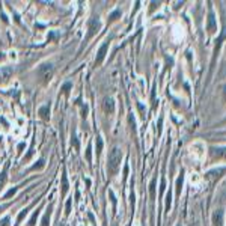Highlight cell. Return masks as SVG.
Returning <instances> with one entry per match:
<instances>
[{
    "label": "cell",
    "instance_id": "cell-16",
    "mask_svg": "<svg viewBox=\"0 0 226 226\" xmlns=\"http://www.w3.org/2000/svg\"><path fill=\"white\" fill-rule=\"evenodd\" d=\"M6 179H8V176H6V170H3L2 173H0V190H2V189L5 187Z\"/></svg>",
    "mask_w": 226,
    "mask_h": 226
},
{
    "label": "cell",
    "instance_id": "cell-10",
    "mask_svg": "<svg viewBox=\"0 0 226 226\" xmlns=\"http://www.w3.org/2000/svg\"><path fill=\"white\" fill-rule=\"evenodd\" d=\"M213 155L216 158H226V148H213Z\"/></svg>",
    "mask_w": 226,
    "mask_h": 226
},
{
    "label": "cell",
    "instance_id": "cell-26",
    "mask_svg": "<svg viewBox=\"0 0 226 226\" xmlns=\"http://www.w3.org/2000/svg\"><path fill=\"white\" fill-rule=\"evenodd\" d=\"M11 225V217H5L3 220H0V226H9Z\"/></svg>",
    "mask_w": 226,
    "mask_h": 226
},
{
    "label": "cell",
    "instance_id": "cell-28",
    "mask_svg": "<svg viewBox=\"0 0 226 226\" xmlns=\"http://www.w3.org/2000/svg\"><path fill=\"white\" fill-rule=\"evenodd\" d=\"M71 143L76 146V149H79V140H77V137H76V134H73V137H71Z\"/></svg>",
    "mask_w": 226,
    "mask_h": 226
},
{
    "label": "cell",
    "instance_id": "cell-29",
    "mask_svg": "<svg viewBox=\"0 0 226 226\" xmlns=\"http://www.w3.org/2000/svg\"><path fill=\"white\" fill-rule=\"evenodd\" d=\"M57 36H59V33H57V32H50V35H48V41H51V39L57 38Z\"/></svg>",
    "mask_w": 226,
    "mask_h": 226
},
{
    "label": "cell",
    "instance_id": "cell-4",
    "mask_svg": "<svg viewBox=\"0 0 226 226\" xmlns=\"http://www.w3.org/2000/svg\"><path fill=\"white\" fill-rule=\"evenodd\" d=\"M109 41H106L101 47H100V50H98V53H97V59H95V66H100L101 63H103V60H104V57H106V54H107V50H109Z\"/></svg>",
    "mask_w": 226,
    "mask_h": 226
},
{
    "label": "cell",
    "instance_id": "cell-20",
    "mask_svg": "<svg viewBox=\"0 0 226 226\" xmlns=\"http://www.w3.org/2000/svg\"><path fill=\"white\" fill-rule=\"evenodd\" d=\"M11 74H12V68H6V70H2V77H3V80H8Z\"/></svg>",
    "mask_w": 226,
    "mask_h": 226
},
{
    "label": "cell",
    "instance_id": "cell-15",
    "mask_svg": "<svg viewBox=\"0 0 226 226\" xmlns=\"http://www.w3.org/2000/svg\"><path fill=\"white\" fill-rule=\"evenodd\" d=\"M121 11L119 9H116V11H113L110 15H109V21H115V20H118V18H121Z\"/></svg>",
    "mask_w": 226,
    "mask_h": 226
},
{
    "label": "cell",
    "instance_id": "cell-25",
    "mask_svg": "<svg viewBox=\"0 0 226 226\" xmlns=\"http://www.w3.org/2000/svg\"><path fill=\"white\" fill-rule=\"evenodd\" d=\"M170 199H172V197H170V193H167V196H166V213H169V210H170V203H172Z\"/></svg>",
    "mask_w": 226,
    "mask_h": 226
},
{
    "label": "cell",
    "instance_id": "cell-13",
    "mask_svg": "<svg viewBox=\"0 0 226 226\" xmlns=\"http://www.w3.org/2000/svg\"><path fill=\"white\" fill-rule=\"evenodd\" d=\"M38 217H39V210H36V211L32 214V217H30V220H29L27 226H35V225H36V220H38Z\"/></svg>",
    "mask_w": 226,
    "mask_h": 226
},
{
    "label": "cell",
    "instance_id": "cell-12",
    "mask_svg": "<svg viewBox=\"0 0 226 226\" xmlns=\"http://www.w3.org/2000/svg\"><path fill=\"white\" fill-rule=\"evenodd\" d=\"M68 179H66V173L63 172L62 173V196H65L66 194V192H68Z\"/></svg>",
    "mask_w": 226,
    "mask_h": 226
},
{
    "label": "cell",
    "instance_id": "cell-1",
    "mask_svg": "<svg viewBox=\"0 0 226 226\" xmlns=\"http://www.w3.org/2000/svg\"><path fill=\"white\" fill-rule=\"evenodd\" d=\"M121 160H122V151L119 148H113L109 154L107 158V172L109 175H116L121 166Z\"/></svg>",
    "mask_w": 226,
    "mask_h": 226
},
{
    "label": "cell",
    "instance_id": "cell-32",
    "mask_svg": "<svg viewBox=\"0 0 226 226\" xmlns=\"http://www.w3.org/2000/svg\"><path fill=\"white\" fill-rule=\"evenodd\" d=\"M8 207H9L8 203H6V205H0V213H3V211H5V210H6Z\"/></svg>",
    "mask_w": 226,
    "mask_h": 226
},
{
    "label": "cell",
    "instance_id": "cell-2",
    "mask_svg": "<svg viewBox=\"0 0 226 226\" xmlns=\"http://www.w3.org/2000/svg\"><path fill=\"white\" fill-rule=\"evenodd\" d=\"M36 76L41 79L42 83L50 81V79L53 77V65H51V63H42V65L38 68Z\"/></svg>",
    "mask_w": 226,
    "mask_h": 226
},
{
    "label": "cell",
    "instance_id": "cell-18",
    "mask_svg": "<svg viewBox=\"0 0 226 226\" xmlns=\"http://www.w3.org/2000/svg\"><path fill=\"white\" fill-rule=\"evenodd\" d=\"M27 211H29V208H26V210H23L20 214H18V217H17V223L15 225H20L21 222H23V219H24L26 216H27Z\"/></svg>",
    "mask_w": 226,
    "mask_h": 226
},
{
    "label": "cell",
    "instance_id": "cell-17",
    "mask_svg": "<svg viewBox=\"0 0 226 226\" xmlns=\"http://www.w3.org/2000/svg\"><path fill=\"white\" fill-rule=\"evenodd\" d=\"M71 87H73V83H71V81H66V83L60 87V90H62V92H63L65 95H68V92H70V89H71Z\"/></svg>",
    "mask_w": 226,
    "mask_h": 226
},
{
    "label": "cell",
    "instance_id": "cell-9",
    "mask_svg": "<svg viewBox=\"0 0 226 226\" xmlns=\"http://www.w3.org/2000/svg\"><path fill=\"white\" fill-rule=\"evenodd\" d=\"M104 112L106 113H113L115 112V103L112 98H106L104 100Z\"/></svg>",
    "mask_w": 226,
    "mask_h": 226
},
{
    "label": "cell",
    "instance_id": "cell-7",
    "mask_svg": "<svg viewBox=\"0 0 226 226\" xmlns=\"http://www.w3.org/2000/svg\"><path fill=\"white\" fill-rule=\"evenodd\" d=\"M208 30L210 32H216L217 30V23H216V17H214V14L213 12H210V15H208Z\"/></svg>",
    "mask_w": 226,
    "mask_h": 226
},
{
    "label": "cell",
    "instance_id": "cell-11",
    "mask_svg": "<svg viewBox=\"0 0 226 226\" xmlns=\"http://www.w3.org/2000/svg\"><path fill=\"white\" fill-rule=\"evenodd\" d=\"M184 172H181V175L178 176V179H176V196H179L181 194V189H183V181H184V175H183Z\"/></svg>",
    "mask_w": 226,
    "mask_h": 226
},
{
    "label": "cell",
    "instance_id": "cell-27",
    "mask_svg": "<svg viewBox=\"0 0 226 226\" xmlns=\"http://www.w3.org/2000/svg\"><path fill=\"white\" fill-rule=\"evenodd\" d=\"M86 160L90 163L92 161V152H90V146H87V149H86Z\"/></svg>",
    "mask_w": 226,
    "mask_h": 226
},
{
    "label": "cell",
    "instance_id": "cell-19",
    "mask_svg": "<svg viewBox=\"0 0 226 226\" xmlns=\"http://www.w3.org/2000/svg\"><path fill=\"white\" fill-rule=\"evenodd\" d=\"M44 164H45V163H44V160H38V161H36V163H35V164L30 167V170H38V169H42V167H44Z\"/></svg>",
    "mask_w": 226,
    "mask_h": 226
},
{
    "label": "cell",
    "instance_id": "cell-5",
    "mask_svg": "<svg viewBox=\"0 0 226 226\" xmlns=\"http://www.w3.org/2000/svg\"><path fill=\"white\" fill-rule=\"evenodd\" d=\"M38 113H39L41 119H44V121H48V119H50V104H45V106L39 107Z\"/></svg>",
    "mask_w": 226,
    "mask_h": 226
},
{
    "label": "cell",
    "instance_id": "cell-34",
    "mask_svg": "<svg viewBox=\"0 0 226 226\" xmlns=\"http://www.w3.org/2000/svg\"><path fill=\"white\" fill-rule=\"evenodd\" d=\"M178 226H181V225H178Z\"/></svg>",
    "mask_w": 226,
    "mask_h": 226
},
{
    "label": "cell",
    "instance_id": "cell-24",
    "mask_svg": "<svg viewBox=\"0 0 226 226\" xmlns=\"http://www.w3.org/2000/svg\"><path fill=\"white\" fill-rule=\"evenodd\" d=\"M109 196H110L112 203H113V210H115V208H116V197H115V193H113L112 190H109Z\"/></svg>",
    "mask_w": 226,
    "mask_h": 226
},
{
    "label": "cell",
    "instance_id": "cell-31",
    "mask_svg": "<svg viewBox=\"0 0 226 226\" xmlns=\"http://www.w3.org/2000/svg\"><path fill=\"white\" fill-rule=\"evenodd\" d=\"M24 148H26L24 143H20V145H18V152H23V149H24Z\"/></svg>",
    "mask_w": 226,
    "mask_h": 226
},
{
    "label": "cell",
    "instance_id": "cell-14",
    "mask_svg": "<svg viewBox=\"0 0 226 226\" xmlns=\"http://www.w3.org/2000/svg\"><path fill=\"white\" fill-rule=\"evenodd\" d=\"M103 139L101 137H97V140H95V151H97V154H101V151H103Z\"/></svg>",
    "mask_w": 226,
    "mask_h": 226
},
{
    "label": "cell",
    "instance_id": "cell-22",
    "mask_svg": "<svg viewBox=\"0 0 226 226\" xmlns=\"http://www.w3.org/2000/svg\"><path fill=\"white\" fill-rule=\"evenodd\" d=\"M149 193H151V197L154 199L155 197V179L151 181V186H149Z\"/></svg>",
    "mask_w": 226,
    "mask_h": 226
},
{
    "label": "cell",
    "instance_id": "cell-30",
    "mask_svg": "<svg viewBox=\"0 0 226 226\" xmlns=\"http://www.w3.org/2000/svg\"><path fill=\"white\" fill-rule=\"evenodd\" d=\"M164 187H166V181H164V178H163V179H161V187H160V192H161V193L164 192Z\"/></svg>",
    "mask_w": 226,
    "mask_h": 226
},
{
    "label": "cell",
    "instance_id": "cell-33",
    "mask_svg": "<svg viewBox=\"0 0 226 226\" xmlns=\"http://www.w3.org/2000/svg\"><path fill=\"white\" fill-rule=\"evenodd\" d=\"M3 59H5V54H0V62H2Z\"/></svg>",
    "mask_w": 226,
    "mask_h": 226
},
{
    "label": "cell",
    "instance_id": "cell-23",
    "mask_svg": "<svg viewBox=\"0 0 226 226\" xmlns=\"http://www.w3.org/2000/svg\"><path fill=\"white\" fill-rule=\"evenodd\" d=\"M17 190H18L17 187H14V189H11V190H9V192H8V193H6V194L3 196V199H9V197H12V196H14V194L17 193Z\"/></svg>",
    "mask_w": 226,
    "mask_h": 226
},
{
    "label": "cell",
    "instance_id": "cell-3",
    "mask_svg": "<svg viewBox=\"0 0 226 226\" xmlns=\"http://www.w3.org/2000/svg\"><path fill=\"white\" fill-rule=\"evenodd\" d=\"M100 29H101V21H100V18L98 17H95V18H92L89 21V26H87V35H86V39L84 41H89L92 36H95L98 32H100Z\"/></svg>",
    "mask_w": 226,
    "mask_h": 226
},
{
    "label": "cell",
    "instance_id": "cell-6",
    "mask_svg": "<svg viewBox=\"0 0 226 226\" xmlns=\"http://www.w3.org/2000/svg\"><path fill=\"white\" fill-rule=\"evenodd\" d=\"M213 223H214V226H223V211L222 210H217L213 214Z\"/></svg>",
    "mask_w": 226,
    "mask_h": 226
},
{
    "label": "cell",
    "instance_id": "cell-21",
    "mask_svg": "<svg viewBox=\"0 0 226 226\" xmlns=\"http://www.w3.org/2000/svg\"><path fill=\"white\" fill-rule=\"evenodd\" d=\"M71 205H73V199H68L66 205H65V216H70V213H71Z\"/></svg>",
    "mask_w": 226,
    "mask_h": 226
},
{
    "label": "cell",
    "instance_id": "cell-8",
    "mask_svg": "<svg viewBox=\"0 0 226 226\" xmlns=\"http://www.w3.org/2000/svg\"><path fill=\"white\" fill-rule=\"evenodd\" d=\"M51 211H53V205H50L47 208V213L44 214L42 217V222H41V226H50V217H51Z\"/></svg>",
    "mask_w": 226,
    "mask_h": 226
}]
</instances>
